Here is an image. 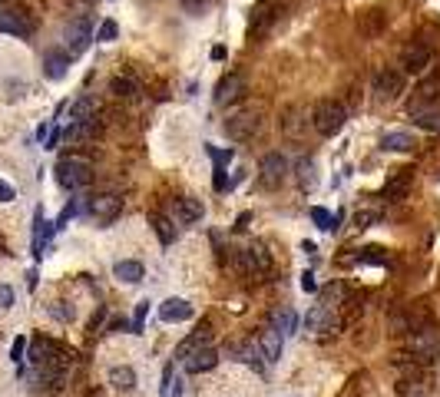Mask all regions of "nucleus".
Wrapping results in <instances>:
<instances>
[{
    "label": "nucleus",
    "instance_id": "nucleus-1",
    "mask_svg": "<svg viewBox=\"0 0 440 397\" xmlns=\"http://www.w3.org/2000/svg\"><path fill=\"white\" fill-rule=\"evenodd\" d=\"M56 183L63 185L66 193H80L86 185L93 183V166L80 156H63V159L56 162Z\"/></svg>",
    "mask_w": 440,
    "mask_h": 397
},
{
    "label": "nucleus",
    "instance_id": "nucleus-2",
    "mask_svg": "<svg viewBox=\"0 0 440 397\" xmlns=\"http://www.w3.org/2000/svg\"><path fill=\"white\" fill-rule=\"evenodd\" d=\"M348 123V113L338 99H318L312 109V126L322 133V136H338Z\"/></svg>",
    "mask_w": 440,
    "mask_h": 397
},
{
    "label": "nucleus",
    "instance_id": "nucleus-3",
    "mask_svg": "<svg viewBox=\"0 0 440 397\" xmlns=\"http://www.w3.org/2000/svg\"><path fill=\"white\" fill-rule=\"evenodd\" d=\"M285 176H288V159L281 152H269L258 166V185L262 189H279L285 183Z\"/></svg>",
    "mask_w": 440,
    "mask_h": 397
},
{
    "label": "nucleus",
    "instance_id": "nucleus-4",
    "mask_svg": "<svg viewBox=\"0 0 440 397\" xmlns=\"http://www.w3.org/2000/svg\"><path fill=\"white\" fill-rule=\"evenodd\" d=\"M66 54L76 56V54H83L86 47H90V40H93V23H90V17H73V20L66 23Z\"/></svg>",
    "mask_w": 440,
    "mask_h": 397
},
{
    "label": "nucleus",
    "instance_id": "nucleus-5",
    "mask_svg": "<svg viewBox=\"0 0 440 397\" xmlns=\"http://www.w3.org/2000/svg\"><path fill=\"white\" fill-rule=\"evenodd\" d=\"M83 212L99 219V222H113L119 212H123V199L113 193H103V195H90L83 202Z\"/></svg>",
    "mask_w": 440,
    "mask_h": 397
},
{
    "label": "nucleus",
    "instance_id": "nucleus-6",
    "mask_svg": "<svg viewBox=\"0 0 440 397\" xmlns=\"http://www.w3.org/2000/svg\"><path fill=\"white\" fill-rule=\"evenodd\" d=\"M262 133V116L258 113H236V116L226 119V136L228 140H252V136H258Z\"/></svg>",
    "mask_w": 440,
    "mask_h": 397
},
{
    "label": "nucleus",
    "instance_id": "nucleus-7",
    "mask_svg": "<svg viewBox=\"0 0 440 397\" xmlns=\"http://www.w3.org/2000/svg\"><path fill=\"white\" fill-rule=\"evenodd\" d=\"M238 265H242V271H248V275H255V279H262L265 271L271 269V258L269 252L262 245H248L238 252Z\"/></svg>",
    "mask_w": 440,
    "mask_h": 397
},
{
    "label": "nucleus",
    "instance_id": "nucleus-8",
    "mask_svg": "<svg viewBox=\"0 0 440 397\" xmlns=\"http://www.w3.org/2000/svg\"><path fill=\"white\" fill-rule=\"evenodd\" d=\"M430 63H434V50H430L427 43H410L408 50L401 54V66L408 73H424Z\"/></svg>",
    "mask_w": 440,
    "mask_h": 397
},
{
    "label": "nucleus",
    "instance_id": "nucleus-9",
    "mask_svg": "<svg viewBox=\"0 0 440 397\" xmlns=\"http://www.w3.org/2000/svg\"><path fill=\"white\" fill-rule=\"evenodd\" d=\"M374 93L381 99H398L404 93V73L401 70H381L374 76Z\"/></svg>",
    "mask_w": 440,
    "mask_h": 397
},
{
    "label": "nucleus",
    "instance_id": "nucleus-10",
    "mask_svg": "<svg viewBox=\"0 0 440 397\" xmlns=\"http://www.w3.org/2000/svg\"><path fill=\"white\" fill-rule=\"evenodd\" d=\"M242 93H245V80L238 73H228L219 80V86H215V103L219 106H228V103H238L242 99Z\"/></svg>",
    "mask_w": 440,
    "mask_h": 397
},
{
    "label": "nucleus",
    "instance_id": "nucleus-11",
    "mask_svg": "<svg viewBox=\"0 0 440 397\" xmlns=\"http://www.w3.org/2000/svg\"><path fill=\"white\" fill-rule=\"evenodd\" d=\"M410 119L414 126L427 129V133H440V106L437 103H410Z\"/></svg>",
    "mask_w": 440,
    "mask_h": 397
},
{
    "label": "nucleus",
    "instance_id": "nucleus-12",
    "mask_svg": "<svg viewBox=\"0 0 440 397\" xmlns=\"http://www.w3.org/2000/svg\"><path fill=\"white\" fill-rule=\"evenodd\" d=\"M410 185H414V169H398L391 179L384 183V189H381V195H384L387 202H401L404 195L410 193Z\"/></svg>",
    "mask_w": 440,
    "mask_h": 397
},
{
    "label": "nucleus",
    "instance_id": "nucleus-13",
    "mask_svg": "<svg viewBox=\"0 0 440 397\" xmlns=\"http://www.w3.org/2000/svg\"><path fill=\"white\" fill-rule=\"evenodd\" d=\"M219 365V351L215 348H195L192 355H185L183 358V367L189 371V374H205V371H212V367Z\"/></svg>",
    "mask_w": 440,
    "mask_h": 397
},
{
    "label": "nucleus",
    "instance_id": "nucleus-14",
    "mask_svg": "<svg viewBox=\"0 0 440 397\" xmlns=\"http://www.w3.org/2000/svg\"><path fill=\"white\" fill-rule=\"evenodd\" d=\"M0 33H11V37H30L33 20L23 11H0Z\"/></svg>",
    "mask_w": 440,
    "mask_h": 397
},
{
    "label": "nucleus",
    "instance_id": "nucleus-15",
    "mask_svg": "<svg viewBox=\"0 0 440 397\" xmlns=\"http://www.w3.org/2000/svg\"><path fill=\"white\" fill-rule=\"evenodd\" d=\"M159 318L166 324H179V322H189L192 318V305L185 298H166L159 305Z\"/></svg>",
    "mask_w": 440,
    "mask_h": 397
},
{
    "label": "nucleus",
    "instance_id": "nucleus-16",
    "mask_svg": "<svg viewBox=\"0 0 440 397\" xmlns=\"http://www.w3.org/2000/svg\"><path fill=\"white\" fill-rule=\"evenodd\" d=\"M142 275H146V269H142V262H136V258H119L116 265H113V279H116L119 285H140Z\"/></svg>",
    "mask_w": 440,
    "mask_h": 397
},
{
    "label": "nucleus",
    "instance_id": "nucleus-17",
    "mask_svg": "<svg viewBox=\"0 0 440 397\" xmlns=\"http://www.w3.org/2000/svg\"><path fill=\"white\" fill-rule=\"evenodd\" d=\"M258 351H262V358H265L269 365L281 361V331L279 328H265V331L258 334Z\"/></svg>",
    "mask_w": 440,
    "mask_h": 397
},
{
    "label": "nucleus",
    "instance_id": "nucleus-18",
    "mask_svg": "<svg viewBox=\"0 0 440 397\" xmlns=\"http://www.w3.org/2000/svg\"><path fill=\"white\" fill-rule=\"evenodd\" d=\"M271 11H279V0H258L255 11H252V33H265V30H269L271 20L279 17V13H271Z\"/></svg>",
    "mask_w": 440,
    "mask_h": 397
},
{
    "label": "nucleus",
    "instance_id": "nucleus-19",
    "mask_svg": "<svg viewBox=\"0 0 440 397\" xmlns=\"http://www.w3.org/2000/svg\"><path fill=\"white\" fill-rule=\"evenodd\" d=\"M305 328H308V331H314V334L331 331V328H334V314H331V308H328V305H314L312 312L305 314Z\"/></svg>",
    "mask_w": 440,
    "mask_h": 397
},
{
    "label": "nucleus",
    "instance_id": "nucleus-20",
    "mask_svg": "<svg viewBox=\"0 0 440 397\" xmlns=\"http://www.w3.org/2000/svg\"><path fill=\"white\" fill-rule=\"evenodd\" d=\"M410 348H414V355L417 358H434L440 351V338L434 331H414V338H410Z\"/></svg>",
    "mask_w": 440,
    "mask_h": 397
},
{
    "label": "nucleus",
    "instance_id": "nucleus-21",
    "mask_svg": "<svg viewBox=\"0 0 440 397\" xmlns=\"http://www.w3.org/2000/svg\"><path fill=\"white\" fill-rule=\"evenodd\" d=\"M97 133H99V119L93 116V119H83V123H70V126L63 129V136H60V140L83 142V140H90V136H97Z\"/></svg>",
    "mask_w": 440,
    "mask_h": 397
},
{
    "label": "nucleus",
    "instance_id": "nucleus-22",
    "mask_svg": "<svg viewBox=\"0 0 440 397\" xmlns=\"http://www.w3.org/2000/svg\"><path fill=\"white\" fill-rule=\"evenodd\" d=\"M109 384L116 387V391H123V394H133L136 391V371L126 365H116V367H109Z\"/></svg>",
    "mask_w": 440,
    "mask_h": 397
},
{
    "label": "nucleus",
    "instance_id": "nucleus-23",
    "mask_svg": "<svg viewBox=\"0 0 440 397\" xmlns=\"http://www.w3.org/2000/svg\"><path fill=\"white\" fill-rule=\"evenodd\" d=\"M66 66H70V54H63V50H50V54L43 56V73L50 76V80H63Z\"/></svg>",
    "mask_w": 440,
    "mask_h": 397
},
{
    "label": "nucleus",
    "instance_id": "nucleus-24",
    "mask_svg": "<svg viewBox=\"0 0 440 397\" xmlns=\"http://www.w3.org/2000/svg\"><path fill=\"white\" fill-rule=\"evenodd\" d=\"M202 202H199V199H192V195H183V199H176V219H179V222H185V226H189V222H199V219H202Z\"/></svg>",
    "mask_w": 440,
    "mask_h": 397
},
{
    "label": "nucleus",
    "instance_id": "nucleus-25",
    "mask_svg": "<svg viewBox=\"0 0 440 397\" xmlns=\"http://www.w3.org/2000/svg\"><path fill=\"white\" fill-rule=\"evenodd\" d=\"M54 358H56L54 341H47V338H33V341H30V361H33V365L47 367V365H54Z\"/></svg>",
    "mask_w": 440,
    "mask_h": 397
},
{
    "label": "nucleus",
    "instance_id": "nucleus-26",
    "mask_svg": "<svg viewBox=\"0 0 440 397\" xmlns=\"http://www.w3.org/2000/svg\"><path fill=\"white\" fill-rule=\"evenodd\" d=\"M109 93L116 99H136L142 93V86L133 80V76H113V83H109Z\"/></svg>",
    "mask_w": 440,
    "mask_h": 397
},
{
    "label": "nucleus",
    "instance_id": "nucleus-27",
    "mask_svg": "<svg viewBox=\"0 0 440 397\" xmlns=\"http://www.w3.org/2000/svg\"><path fill=\"white\" fill-rule=\"evenodd\" d=\"M414 146H417V140L410 133H384V140H381L384 152H410Z\"/></svg>",
    "mask_w": 440,
    "mask_h": 397
},
{
    "label": "nucleus",
    "instance_id": "nucleus-28",
    "mask_svg": "<svg viewBox=\"0 0 440 397\" xmlns=\"http://www.w3.org/2000/svg\"><path fill=\"white\" fill-rule=\"evenodd\" d=\"M209 338H212V331H209V324H199L189 338H185L183 344H179V358H185V355H192L195 348H205L209 344Z\"/></svg>",
    "mask_w": 440,
    "mask_h": 397
},
{
    "label": "nucleus",
    "instance_id": "nucleus-29",
    "mask_svg": "<svg viewBox=\"0 0 440 397\" xmlns=\"http://www.w3.org/2000/svg\"><path fill=\"white\" fill-rule=\"evenodd\" d=\"M149 226L156 228V236H159V242H162V245H172V242H176V226H172V222L166 219V215L152 212V215H149Z\"/></svg>",
    "mask_w": 440,
    "mask_h": 397
},
{
    "label": "nucleus",
    "instance_id": "nucleus-30",
    "mask_svg": "<svg viewBox=\"0 0 440 397\" xmlns=\"http://www.w3.org/2000/svg\"><path fill=\"white\" fill-rule=\"evenodd\" d=\"M97 116V99H76L73 106H70V123H83V119H93Z\"/></svg>",
    "mask_w": 440,
    "mask_h": 397
},
{
    "label": "nucleus",
    "instance_id": "nucleus-31",
    "mask_svg": "<svg viewBox=\"0 0 440 397\" xmlns=\"http://www.w3.org/2000/svg\"><path fill=\"white\" fill-rule=\"evenodd\" d=\"M417 103H437L440 106V76L437 80H427V83L417 90Z\"/></svg>",
    "mask_w": 440,
    "mask_h": 397
},
{
    "label": "nucleus",
    "instance_id": "nucleus-32",
    "mask_svg": "<svg viewBox=\"0 0 440 397\" xmlns=\"http://www.w3.org/2000/svg\"><path fill=\"white\" fill-rule=\"evenodd\" d=\"M298 183H301V189H314L318 176H314V162L312 159H298Z\"/></svg>",
    "mask_w": 440,
    "mask_h": 397
},
{
    "label": "nucleus",
    "instance_id": "nucleus-33",
    "mask_svg": "<svg viewBox=\"0 0 440 397\" xmlns=\"http://www.w3.org/2000/svg\"><path fill=\"white\" fill-rule=\"evenodd\" d=\"M228 355H236L238 361H245L248 367H255V371H262V365H258V358L252 348H245V344H228Z\"/></svg>",
    "mask_w": 440,
    "mask_h": 397
},
{
    "label": "nucleus",
    "instance_id": "nucleus-34",
    "mask_svg": "<svg viewBox=\"0 0 440 397\" xmlns=\"http://www.w3.org/2000/svg\"><path fill=\"white\" fill-rule=\"evenodd\" d=\"M50 314H54L56 322H73V308H70V305H66V301H54V305H50Z\"/></svg>",
    "mask_w": 440,
    "mask_h": 397
},
{
    "label": "nucleus",
    "instance_id": "nucleus-35",
    "mask_svg": "<svg viewBox=\"0 0 440 397\" xmlns=\"http://www.w3.org/2000/svg\"><path fill=\"white\" fill-rule=\"evenodd\" d=\"M116 33H119L116 20H103V23H99V30H97V40L99 43H109V40H116Z\"/></svg>",
    "mask_w": 440,
    "mask_h": 397
},
{
    "label": "nucleus",
    "instance_id": "nucleus-36",
    "mask_svg": "<svg viewBox=\"0 0 440 397\" xmlns=\"http://www.w3.org/2000/svg\"><path fill=\"white\" fill-rule=\"evenodd\" d=\"M361 262H371V265H387V255H384V248H365L361 252Z\"/></svg>",
    "mask_w": 440,
    "mask_h": 397
},
{
    "label": "nucleus",
    "instance_id": "nucleus-37",
    "mask_svg": "<svg viewBox=\"0 0 440 397\" xmlns=\"http://www.w3.org/2000/svg\"><path fill=\"white\" fill-rule=\"evenodd\" d=\"M146 314H149V298H142L140 305H136V314H133V328H136V334L142 331V322H146Z\"/></svg>",
    "mask_w": 440,
    "mask_h": 397
},
{
    "label": "nucleus",
    "instance_id": "nucleus-38",
    "mask_svg": "<svg viewBox=\"0 0 440 397\" xmlns=\"http://www.w3.org/2000/svg\"><path fill=\"white\" fill-rule=\"evenodd\" d=\"M13 301H17V295H13L11 285H0V312H7V308H13Z\"/></svg>",
    "mask_w": 440,
    "mask_h": 397
},
{
    "label": "nucleus",
    "instance_id": "nucleus-39",
    "mask_svg": "<svg viewBox=\"0 0 440 397\" xmlns=\"http://www.w3.org/2000/svg\"><path fill=\"white\" fill-rule=\"evenodd\" d=\"M279 324H281V331H285V334H291V331H295V312H291V308L279 312Z\"/></svg>",
    "mask_w": 440,
    "mask_h": 397
},
{
    "label": "nucleus",
    "instance_id": "nucleus-40",
    "mask_svg": "<svg viewBox=\"0 0 440 397\" xmlns=\"http://www.w3.org/2000/svg\"><path fill=\"white\" fill-rule=\"evenodd\" d=\"M23 351H27V338H17V341L11 344V358H13V365H20V361H23Z\"/></svg>",
    "mask_w": 440,
    "mask_h": 397
},
{
    "label": "nucleus",
    "instance_id": "nucleus-41",
    "mask_svg": "<svg viewBox=\"0 0 440 397\" xmlns=\"http://www.w3.org/2000/svg\"><path fill=\"white\" fill-rule=\"evenodd\" d=\"M324 298H328V301H341L344 298V285H341V281H331V285L324 288Z\"/></svg>",
    "mask_w": 440,
    "mask_h": 397
},
{
    "label": "nucleus",
    "instance_id": "nucleus-42",
    "mask_svg": "<svg viewBox=\"0 0 440 397\" xmlns=\"http://www.w3.org/2000/svg\"><path fill=\"white\" fill-rule=\"evenodd\" d=\"M312 219H314V222H318L322 228H328V232H331V215L324 212V209H312Z\"/></svg>",
    "mask_w": 440,
    "mask_h": 397
},
{
    "label": "nucleus",
    "instance_id": "nucleus-43",
    "mask_svg": "<svg viewBox=\"0 0 440 397\" xmlns=\"http://www.w3.org/2000/svg\"><path fill=\"white\" fill-rule=\"evenodd\" d=\"M13 199H17V189H13L11 183L0 179V202H13Z\"/></svg>",
    "mask_w": 440,
    "mask_h": 397
},
{
    "label": "nucleus",
    "instance_id": "nucleus-44",
    "mask_svg": "<svg viewBox=\"0 0 440 397\" xmlns=\"http://www.w3.org/2000/svg\"><path fill=\"white\" fill-rule=\"evenodd\" d=\"M179 4H183V7L192 13V17H199V13L205 11V0H179Z\"/></svg>",
    "mask_w": 440,
    "mask_h": 397
},
{
    "label": "nucleus",
    "instance_id": "nucleus-45",
    "mask_svg": "<svg viewBox=\"0 0 440 397\" xmlns=\"http://www.w3.org/2000/svg\"><path fill=\"white\" fill-rule=\"evenodd\" d=\"M301 288H305V291H318V281H314V271H305V275H301Z\"/></svg>",
    "mask_w": 440,
    "mask_h": 397
},
{
    "label": "nucleus",
    "instance_id": "nucleus-46",
    "mask_svg": "<svg viewBox=\"0 0 440 397\" xmlns=\"http://www.w3.org/2000/svg\"><path fill=\"white\" fill-rule=\"evenodd\" d=\"M374 219H377L374 212H358L355 222H358V228H367V222H374Z\"/></svg>",
    "mask_w": 440,
    "mask_h": 397
},
{
    "label": "nucleus",
    "instance_id": "nucleus-47",
    "mask_svg": "<svg viewBox=\"0 0 440 397\" xmlns=\"http://www.w3.org/2000/svg\"><path fill=\"white\" fill-rule=\"evenodd\" d=\"M212 60H226V47H215V50H212Z\"/></svg>",
    "mask_w": 440,
    "mask_h": 397
},
{
    "label": "nucleus",
    "instance_id": "nucleus-48",
    "mask_svg": "<svg viewBox=\"0 0 440 397\" xmlns=\"http://www.w3.org/2000/svg\"><path fill=\"white\" fill-rule=\"evenodd\" d=\"M0 4H7V0H0Z\"/></svg>",
    "mask_w": 440,
    "mask_h": 397
}]
</instances>
